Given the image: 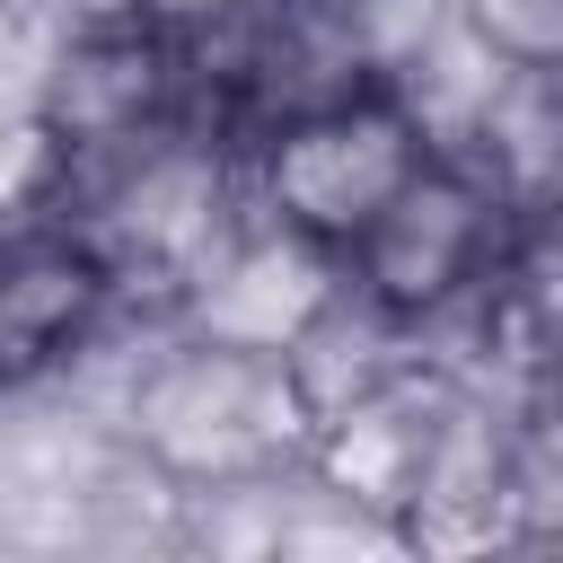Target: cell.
I'll use <instances>...</instances> for the list:
<instances>
[{"label":"cell","mask_w":563,"mask_h":563,"mask_svg":"<svg viewBox=\"0 0 563 563\" xmlns=\"http://www.w3.org/2000/svg\"><path fill=\"white\" fill-rule=\"evenodd\" d=\"M123 299V264L70 211L18 220L0 238V387H35L97 343Z\"/></svg>","instance_id":"4"},{"label":"cell","mask_w":563,"mask_h":563,"mask_svg":"<svg viewBox=\"0 0 563 563\" xmlns=\"http://www.w3.org/2000/svg\"><path fill=\"white\" fill-rule=\"evenodd\" d=\"M466 44L501 70H545L563 62V0H457Z\"/></svg>","instance_id":"6"},{"label":"cell","mask_w":563,"mask_h":563,"mask_svg":"<svg viewBox=\"0 0 563 563\" xmlns=\"http://www.w3.org/2000/svg\"><path fill=\"white\" fill-rule=\"evenodd\" d=\"M475 167L528 238H563V62L493 70L475 106Z\"/></svg>","instance_id":"5"},{"label":"cell","mask_w":563,"mask_h":563,"mask_svg":"<svg viewBox=\"0 0 563 563\" xmlns=\"http://www.w3.org/2000/svg\"><path fill=\"white\" fill-rule=\"evenodd\" d=\"M431 150H440L431 123L396 88L361 79V88L317 97V106H299V114H282V123L255 132V211L282 220V229H299L308 246L343 255L405 194V176Z\"/></svg>","instance_id":"2"},{"label":"cell","mask_w":563,"mask_h":563,"mask_svg":"<svg viewBox=\"0 0 563 563\" xmlns=\"http://www.w3.org/2000/svg\"><path fill=\"white\" fill-rule=\"evenodd\" d=\"M132 440L167 484H264L290 457L317 449V396L299 352L238 343V334H185L167 343L132 387Z\"/></svg>","instance_id":"1"},{"label":"cell","mask_w":563,"mask_h":563,"mask_svg":"<svg viewBox=\"0 0 563 563\" xmlns=\"http://www.w3.org/2000/svg\"><path fill=\"white\" fill-rule=\"evenodd\" d=\"M519 220H510V202L484 185V167L475 158H422L413 176H405V194L334 255L352 282H343V299H361L369 317H387V325H431V317H449V308H475L493 282H501V264L519 255Z\"/></svg>","instance_id":"3"}]
</instances>
